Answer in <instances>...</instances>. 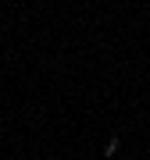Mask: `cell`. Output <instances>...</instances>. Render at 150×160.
Masks as SVG:
<instances>
[{
	"label": "cell",
	"mask_w": 150,
	"mask_h": 160,
	"mask_svg": "<svg viewBox=\"0 0 150 160\" xmlns=\"http://www.w3.org/2000/svg\"><path fill=\"white\" fill-rule=\"evenodd\" d=\"M115 153H118V139H111V142L104 146V157H115Z\"/></svg>",
	"instance_id": "1"
}]
</instances>
